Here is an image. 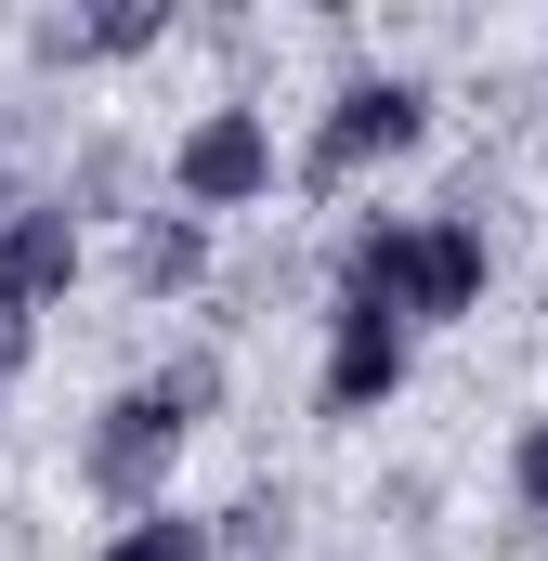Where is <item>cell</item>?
I'll use <instances>...</instances> for the list:
<instances>
[{
	"mask_svg": "<svg viewBox=\"0 0 548 561\" xmlns=\"http://www.w3.org/2000/svg\"><path fill=\"white\" fill-rule=\"evenodd\" d=\"M418 144H431V79H406V66H353V79L327 92L313 144H300V196H340L353 170L418 157Z\"/></svg>",
	"mask_w": 548,
	"mask_h": 561,
	"instance_id": "6da1fadb",
	"label": "cell"
},
{
	"mask_svg": "<svg viewBox=\"0 0 548 561\" xmlns=\"http://www.w3.org/2000/svg\"><path fill=\"white\" fill-rule=\"evenodd\" d=\"M510 496H523V510L548 523V405H536L523 431H510Z\"/></svg>",
	"mask_w": 548,
	"mask_h": 561,
	"instance_id": "8fae6325",
	"label": "cell"
},
{
	"mask_svg": "<svg viewBox=\"0 0 548 561\" xmlns=\"http://www.w3.org/2000/svg\"><path fill=\"white\" fill-rule=\"evenodd\" d=\"M183 444H196V419H183V392L170 379H132L105 419H92V444H79V483L105 496V510H170V470H183Z\"/></svg>",
	"mask_w": 548,
	"mask_h": 561,
	"instance_id": "7a4b0ae2",
	"label": "cell"
},
{
	"mask_svg": "<svg viewBox=\"0 0 548 561\" xmlns=\"http://www.w3.org/2000/svg\"><path fill=\"white\" fill-rule=\"evenodd\" d=\"M157 379H170V392H183V419H209V405H222V353H170V366H157Z\"/></svg>",
	"mask_w": 548,
	"mask_h": 561,
	"instance_id": "7c38bea8",
	"label": "cell"
},
{
	"mask_svg": "<svg viewBox=\"0 0 548 561\" xmlns=\"http://www.w3.org/2000/svg\"><path fill=\"white\" fill-rule=\"evenodd\" d=\"M79 275H92V236L66 222V196H13V222H0V313L39 327Z\"/></svg>",
	"mask_w": 548,
	"mask_h": 561,
	"instance_id": "5b68a950",
	"label": "cell"
},
{
	"mask_svg": "<svg viewBox=\"0 0 548 561\" xmlns=\"http://www.w3.org/2000/svg\"><path fill=\"white\" fill-rule=\"evenodd\" d=\"M26 353H39V327H26V313H0V392L26 379Z\"/></svg>",
	"mask_w": 548,
	"mask_h": 561,
	"instance_id": "4fadbf2b",
	"label": "cell"
},
{
	"mask_svg": "<svg viewBox=\"0 0 548 561\" xmlns=\"http://www.w3.org/2000/svg\"><path fill=\"white\" fill-rule=\"evenodd\" d=\"M483 287H496V249H483V222H457V209H418L406 222V275H392V327H457V313H483Z\"/></svg>",
	"mask_w": 548,
	"mask_h": 561,
	"instance_id": "277c9868",
	"label": "cell"
},
{
	"mask_svg": "<svg viewBox=\"0 0 548 561\" xmlns=\"http://www.w3.org/2000/svg\"><path fill=\"white\" fill-rule=\"evenodd\" d=\"M105 561H222V549H209V523H196V510H144V523L105 536Z\"/></svg>",
	"mask_w": 548,
	"mask_h": 561,
	"instance_id": "9c48e42d",
	"label": "cell"
},
{
	"mask_svg": "<svg viewBox=\"0 0 548 561\" xmlns=\"http://www.w3.org/2000/svg\"><path fill=\"white\" fill-rule=\"evenodd\" d=\"M209 549H236V561H274V549H287V496H236V510L209 523Z\"/></svg>",
	"mask_w": 548,
	"mask_h": 561,
	"instance_id": "30bf717a",
	"label": "cell"
},
{
	"mask_svg": "<svg viewBox=\"0 0 548 561\" xmlns=\"http://www.w3.org/2000/svg\"><path fill=\"white\" fill-rule=\"evenodd\" d=\"M0 222H13V170H0Z\"/></svg>",
	"mask_w": 548,
	"mask_h": 561,
	"instance_id": "5bb4252c",
	"label": "cell"
},
{
	"mask_svg": "<svg viewBox=\"0 0 548 561\" xmlns=\"http://www.w3.org/2000/svg\"><path fill=\"white\" fill-rule=\"evenodd\" d=\"M274 196V118L249 105V92H222V105H196L183 118V144H170V209H262Z\"/></svg>",
	"mask_w": 548,
	"mask_h": 561,
	"instance_id": "3957f363",
	"label": "cell"
},
{
	"mask_svg": "<svg viewBox=\"0 0 548 561\" xmlns=\"http://www.w3.org/2000/svg\"><path fill=\"white\" fill-rule=\"evenodd\" d=\"M209 287V222L196 209H132V300H196Z\"/></svg>",
	"mask_w": 548,
	"mask_h": 561,
	"instance_id": "ba28073f",
	"label": "cell"
},
{
	"mask_svg": "<svg viewBox=\"0 0 548 561\" xmlns=\"http://www.w3.org/2000/svg\"><path fill=\"white\" fill-rule=\"evenodd\" d=\"M392 392H406V327H392V313L327 300V366H313V405H327V419H379Z\"/></svg>",
	"mask_w": 548,
	"mask_h": 561,
	"instance_id": "8992f818",
	"label": "cell"
},
{
	"mask_svg": "<svg viewBox=\"0 0 548 561\" xmlns=\"http://www.w3.org/2000/svg\"><path fill=\"white\" fill-rule=\"evenodd\" d=\"M157 39H170V0H92V13H39V26H26L39 66H132Z\"/></svg>",
	"mask_w": 548,
	"mask_h": 561,
	"instance_id": "52a82bcc",
	"label": "cell"
}]
</instances>
